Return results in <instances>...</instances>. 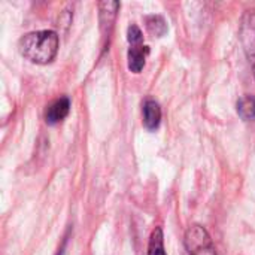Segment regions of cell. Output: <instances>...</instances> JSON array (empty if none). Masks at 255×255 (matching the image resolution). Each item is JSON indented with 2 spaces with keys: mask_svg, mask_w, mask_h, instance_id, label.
<instances>
[{
  "mask_svg": "<svg viewBox=\"0 0 255 255\" xmlns=\"http://www.w3.org/2000/svg\"><path fill=\"white\" fill-rule=\"evenodd\" d=\"M127 39H128L130 45H140L142 40H143L142 30L136 24L128 25V28H127Z\"/></svg>",
  "mask_w": 255,
  "mask_h": 255,
  "instance_id": "cell-11",
  "label": "cell"
},
{
  "mask_svg": "<svg viewBox=\"0 0 255 255\" xmlns=\"http://www.w3.org/2000/svg\"><path fill=\"white\" fill-rule=\"evenodd\" d=\"M148 255H167L164 250V235L161 227H155L148 244Z\"/></svg>",
  "mask_w": 255,
  "mask_h": 255,
  "instance_id": "cell-10",
  "label": "cell"
},
{
  "mask_svg": "<svg viewBox=\"0 0 255 255\" xmlns=\"http://www.w3.org/2000/svg\"><path fill=\"white\" fill-rule=\"evenodd\" d=\"M238 114L244 121L255 120V97L254 96H244L238 100L236 105Z\"/></svg>",
  "mask_w": 255,
  "mask_h": 255,
  "instance_id": "cell-9",
  "label": "cell"
},
{
  "mask_svg": "<svg viewBox=\"0 0 255 255\" xmlns=\"http://www.w3.org/2000/svg\"><path fill=\"white\" fill-rule=\"evenodd\" d=\"M121 4L120 1H112V0H106V1H100L99 3V19H100V30H102V36L103 39L109 40L112 30H114V24L118 15Z\"/></svg>",
  "mask_w": 255,
  "mask_h": 255,
  "instance_id": "cell-4",
  "label": "cell"
},
{
  "mask_svg": "<svg viewBox=\"0 0 255 255\" xmlns=\"http://www.w3.org/2000/svg\"><path fill=\"white\" fill-rule=\"evenodd\" d=\"M149 54V46L140 43V45H130L127 52V66L128 70L133 73H140L145 67L146 57Z\"/></svg>",
  "mask_w": 255,
  "mask_h": 255,
  "instance_id": "cell-6",
  "label": "cell"
},
{
  "mask_svg": "<svg viewBox=\"0 0 255 255\" xmlns=\"http://www.w3.org/2000/svg\"><path fill=\"white\" fill-rule=\"evenodd\" d=\"M58 46L60 37L54 30L30 31L18 40L19 54L34 64L51 63L58 52Z\"/></svg>",
  "mask_w": 255,
  "mask_h": 255,
  "instance_id": "cell-1",
  "label": "cell"
},
{
  "mask_svg": "<svg viewBox=\"0 0 255 255\" xmlns=\"http://www.w3.org/2000/svg\"><path fill=\"white\" fill-rule=\"evenodd\" d=\"M70 111V99L69 97H60L49 103L45 109V121L49 126L61 123Z\"/></svg>",
  "mask_w": 255,
  "mask_h": 255,
  "instance_id": "cell-5",
  "label": "cell"
},
{
  "mask_svg": "<svg viewBox=\"0 0 255 255\" xmlns=\"http://www.w3.org/2000/svg\"><path fill=\"white\" fill-rule=\"evenodd\" d=\"M239 37L244 51L251 63L255 79V10H247L239 24Z\"/></svg>",
  "mask_w": 255,
  "mask_h": 255,
  "instance_id": "cell-3",
  "label": "cell"
},
{
  "mask_svg": "<svg viewBox=\"0 0 255 255\" xmlns=\"http://www.w3.org/2000/svg\"><path fill=\"white\" fill-rule=\"evenodd\" d=\"M145 27L149 34L155 37H161L167 31V22L161 15H148L145 16Z\"/></svg>",
  "mask_w": 255,
  "mask_h": 255,
  "instance_id": "cell-8",
  "label": "cell"
},
{
  "mask_svg": "<svg viewBox=\"0 0 255 255\" xmlns=\"http://www.w3.org/2000/svg\"><path fill=\"white\" fill-rule=\"evenodd\" d=\"M161 123V108L160 105L152 100L148 99L143 103V124L148 130H155Z\"/></svg>",
  "mask_w": 255,
  "mask_h": 255,
  "instance_id": "cell-7",
  "label": "cell"
},
{
  "mask_svg": "<svg viewBox=\"0 0 255 255\" xmlns=\"http://www.w3.org/2000/svg\"><path fill=\"white\" fill-rule=\"evenodd\" d=\"M66 242H67V236L64 238V241H63V245H61V248L58 250V253H57V255H63V251H64V247H66Z\"/></svg>",
  "mask_w": 255,
  "mask_h": 255,
  "instance_id": "cell-12",
  "label": "cell"
},
{
  "mask_svg": "<svg viewBox=\"0 0 255 255\" xmlns=\"http://www.w3.org/2000/svg\"><path fill=\"white\" fill-rule=\"evenodd\" d=\"M185 250L188 255H217L208 230L200 224H193L185 232Z\"/></svg>",
  "mask_w": 255,
  "mask_h": 255,
  "instance_id": "cell-2",
  "label": "cell"
}]
</instances>
